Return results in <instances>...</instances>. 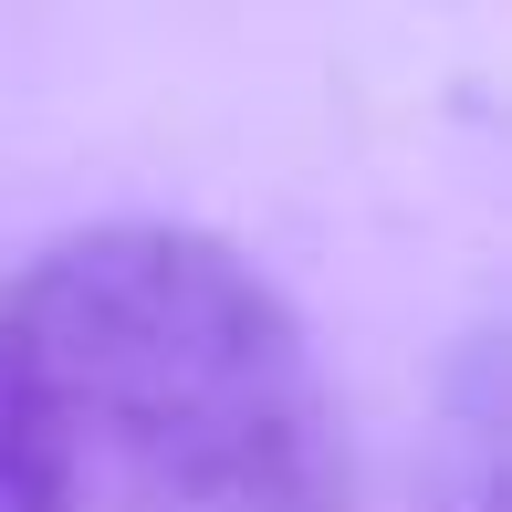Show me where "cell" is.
<instances>
[{
    "instance_id": "6da1fadb",
    "label": "cell",
    "mask_w": 512,
    "mask_h": 512,
    "mask_svg": "<svg viewBox=\"0 0 512 512\" xmlns=\"http://www.w3.org/2000/svg\"><path fill=\"white\" fill-rule=\"evenodd\" d=\"M0 345L42 512H356L304 314L220 230H63L0 293Z\"/></svg>"
},
{
    "instance_id": "3957f363",
    "label": "cell",
    "mask_w": 512,
    "mask_h": 512,
    "mask_svg": "<svg viewBox=\"0 0 512 512\" xmlns=\"http://www.w3.org/2000/svg\"><path fill=\"white\" fill-rule=\"evenodd\" d=\"M0 512H42L32 439H21V398H11V345H0Z\"/></svg>"
},
{
    "instance_id": "7a4b0ae2",
    "label": "cell",
    "mask_w": 512,
    "mask_h": 512,
    "mask_svg": "<svg viewBox=\"0 0 512 512\" xmlns=\"http://www.w3.org/2000/svg\"><path fill=\"white\" fill-rule=\"evenodd\" d=\"M418 512H512V377H502V335H471L460 366H450V387H439Z\"/></svg>"
}]
</instances>
